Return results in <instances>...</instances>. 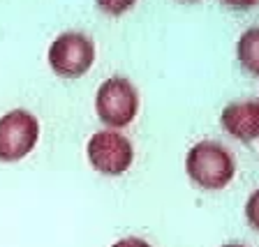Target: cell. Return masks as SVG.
Wrapping results in <instances>:
<instances>
[{
  "label": "cell",
  "mask_w": 259,
  "mask_h": 247,
  "mask_svg": "<svg viewBox=\"0 0 259 247\" xmlns=\"http://www.w3.org/2000/svg\"><path fill=\"white\" fill-rule=\"evenodd\" d=\"M185 171L194 185L204 189H222L232 183L236 162L232 153L218 141H199L185 157Z\"/></svg>",
  "instance_id": "obj_1"
},
{
  "label": "cell",
  "mask_w": 259,
  "mask_h": 247,
  "mask_svg": "<svg viewBox=\"0 0 259 247\" xmlns=\"http://www.w3.org/2000/svg\"><path fill=\"white\" fill-rule=\"evenodd\" d=\"M95 111L109 127H125L135 120L139 111V92L135 83L123 76H111L97 88Z\"/></svg>",
  "instance_id": "obj_2"
},
{
  "label": "cell",
  "mask_w": 259,
  "mask_h": 247,
  "mask_svg": "<svg viewBox=\"0 0 259 247\" xmlns=\"http://www.w3.org/2000/svg\"><path fill=\"white\" fill-rule=\"evenodd\" d=\"M95 44L83 32H63L49 46V65L58 76L76 79L93 67Z\"/></svg>",
  "instance_id": "obj_3"
},
{
  "label": "cell",
  "mask_w": 259,
  "mask_h": 247,
  "mask_svg": "<svg viewBox=\"0 0 259 247\" xmlns=\"http://www.w3.org/2000/svg\"><path fill=\"white\" fill-rule=\"evenodd\" d=\"M39 139V123L26 109H14L0 118V162L23 160Z\"/></svg>",
  "instance_id": "obj_4"
},
{
  "label": "cell",
  "mask_w": 259,
  "mask_h": 247,
  "mask_svg": "<svg viewBox=\"0 0 259 247\" xmlns=\"http://www.w3.org/2000/svg\"><path fill=\"white\" fill-rule=\"evenodd\" d=\"M88 160L93 169L107 176H120L130 169L135 160V151L127 136L113 129H102L88 141Z\"/></svg>",
  "instance_id": "obj_5"
},
{
  "label": "cell",
  "mask_w": 259,
  "mask_h": 247,
  "mask_svg": "<svg viewBox=\"0 0 259 247\" xmlns=\"http://www.w3.org/2000/svg\"><path fill=\"white\" fill-rule=\"evenodd\" d=\"M220 125L238 141H254L259 136V102H232L222 109Z\"/></svg>",
  "instance_id": "obj_6"
},
{
  "label": "cell",
  "mask_w": 259,
  "mask_h": 247,
  "mask_svg": "<svg viewBox=\"0 0 259 247\" xmlns=\"http://www.w3.org/2000/svg\"><path fill=\"white\" fill-rule=\"evenodd\" d=\"M236 58L250 74H259V26L248 28V30L238 37Z\"/></svg>",
  "instance_id": "obj_7"
},
{
  "label": "cell",
  "mask_w": 259,
  "mask_h": 247,
  "mask_svg": "<svg viewBox=\"0 0 259 247\" xmlns=\"http://www.w3.org/2000/svg\"><path fill=\"white\" fill-rule=\"evenodd\" d=\"M245 220L250 222L254 231H259V189H254L245 201Z\"/></svg>",
  "instance_id": "obj_8"
},
{
  "label": "cell",
  "mask_w": 259,
  "mask_h": 247,
  "mask_svg": "<svg viewBox=\"0 0 259 247\" xmlns=\"http://www.w3.org/2000/svg\"><path fill=\"white\" fill-rule=\"evenodd\" d=\"M113 247H151L146 240H141V238H123V240H118Z\"/></svg>",
  "instance_id": "obj_9"
},
{
  "label": "cell",
  "mask_w": 259,
  "mask_h": 247,
  "mask_svg": "<svg viewBox=\"0 0 259 247\" xmlns=\"http://www.w3.org/2000/svg\"><path fill=\"white\" fill-rule=\"evenodd\" d=\"M222 247H245V245H238V242H227V245H222Z\"/></svg>",
  "instance_id": "obj_10"
}]
</instances>
